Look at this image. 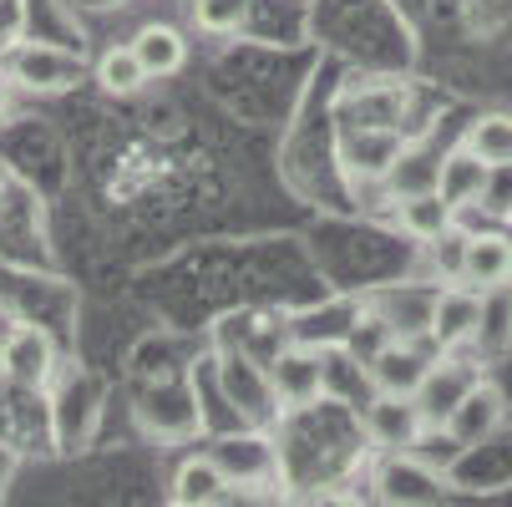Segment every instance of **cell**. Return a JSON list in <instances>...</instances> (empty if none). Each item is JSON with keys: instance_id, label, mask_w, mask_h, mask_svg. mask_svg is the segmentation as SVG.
<instances>
[{"instance_id": "cell-19", "label": "cell", "mask_w": 512, "mask_h": 507, "mask_svg": "<svg viewBox=\"0 0 512 507\" xmlns=\"http://www.w3.org/2000/svg\"><path fill=\"white\" fill-rule=\"evenodd\" d=\"M472 345L482 355H497L512 345V284H492L482 289V315H477V335Z\"/></svg>"}, {"instance_id": "cell-26", "label": "cell", "mask_w": 512, "mask_h": 507, "mask_svg": "<svg viewBox=\"0 0 512 507\" xmlns=\"http://www.w3.org/2000/svg\"><path fill=\"white\" fill-rule=\"evenodd\" d=\"M11 112H16V87L6 77V66H0V122H11Z\"/></svg>"}, {"instance_id": "cell-15", "label": "cell", "mask_w": 512, "mask_h": 507, "mask_svg": "<svg viewBox=\"0 0 512 507\" xmlns=\"http://www.w3.org/2000/svg\"><path fill=\"white\" fill-rule=\"evenodd\" d=\"M507 279H512V239L507 234H467L457 284L492 289V284H507Z\"/></svg>"}, {"instance_id": "cell-27", "label": "cell", "mask_w": 512, "mask_h": 507, "mask_svg": "<svg viewBox=\"0 0 512 507\" xmlns=\"http://www.w3.org/2000/svg\"><path fill=\"white\" fill-rule=\"evenodd\" d=\"M6 198H11V173L0 168V208H6Z\"/></svg>"}, {"instance_id": "cell-18", "label": "cell", "mask_w": 512, "mask_h": 507, "mask_svg": "<svg viewBox=\"0 0 512 507\" xmlns=\"http://www.w3.org/2000/svg\"><path fill=\"white\" fill-rule=\"evenodd\" d=\"M381 183H386V193H391V198L431 193L436 183H442V158H431V153H421V148H401V153H396V163L381 173Z\"/></svg>"}, {"instance_id": "cell-22", "label": "cell", "mask_w": 512, "mask_h": 507, "mask_svg": "<svg viewBox=\"0 0 512 507\" xmlns=\"http://www.w3.org/2000/svg\"><path fill=\"white\" fill-rule=\"evenodd\" d=\"M406 107H411L406 87H371V92H360V107H355L360 122H350V127H396L401 132Z\"/></svg>"}, {"instance_id": "cell-11", "label": "cell", "mask_w": 512, "mask_h": 507, "mask_svg": "<svg viewBox=\"0 0 512 507\" xmlns=\"http://www.w3.org/2000/svg\"><path fill=\"white\" fill-rule=\"evenodd\" d=\"M401 148H406V137H401L396 127H350L345 142H340V158H345L350 173H360V178H381V173L396 163Z\"/></svg>"}, {"instance_id": "cell-16", "label": "cell", "mask_w": 512, "mask_h": 507, "mask_svg": "<svg viewBox=\"0 0 512 507\" xmlns=\"http://www.w3.org/2000/svg\"><path fill=\"white\" fill-rule=\"evenodd\" d=\"M462 153L477 158L487 173L512 168V117H507V112H487V117H477V122L462 132Z\"/></svg>"}, {"instance_id": "cell-6", "label": "cell", "mask_w": 512, "mask_h": 507, "mask_svg": "<svg viewBox=\"0 0 512 507\" xmlns=\"http://www.w3.org/2000/svg\"><path fill=\"white\" fill-rule=\"evenodd\" d=\"M482 381V371L472 366V360H457V355H431V366H426V376H421V386H416V406H421V416L431 421V426H442L447 421V411L472 391Z\"/></svg>"}, {"instance_id": "cell-3", "label": "cell", "mask_w": 512, "mask_h": 507, "mask_svg": "<svg viewBox=\"0 0 512 507\" xmlns=\"http://www.w3.org/2000/svg\"><path fill=\"white\" fill-rule=\"evenodd\" d=\"M477 315H482V289H472V284L436 289L426 305V340L436 350H462L477 335Z\"/></svg>"}, {"instance_id": "cell-28", "label": "cell", "mask_w": 512, "mask_h": 507, "mask_svg": "<svg viewBox=\"0 0 512 507\" xmlns=\"http://www.w3.org/2000/svg\"><path fill=\"white\" fill-rule=\"evenodd\" d=\"M507 219H512V208H507Z\"/></svg>"}, {"instance_id": "cell-8", "label": "cell", "mask_w": 512, "mask_h": 507, "mask_svg": "<svg viewBox=\"0 0 512 507\" xmlns=\"http://www.w3.org/2000/svg\"><path fill=\"white\" fill-rule=\"evenodd\" d=\"M208 457L224 467L229 487H269L279 477V452L264 437H224L208 447Z\"/></svg>"}, {"instance_id": "cell-1", "label": "cell", "mask_w": 512, "mask_h": 507, "mask_svg": "<svg viewBox=\"0 0 512 507\" xmlns=\"http://www.w3.org/2000/svg\"><path fill=\"white\" fill-rule=\"evenodd\" d=\"M0 66H6V77L16 92H31V97H61L71 92L82 77H87V61L82 51L71 46H56V41H16L6 56H0Z\"/></svg>"}, {"instance_id": "cell-7", "label": "cell", "mask_w": 512, "mask_h": 507, "mask_svg": "<svg viewBox=\"0 0 512 507\" xmlns=\"http://www.w3.org/2000/svg\"><path fill=\"white\" fill-rule=\"evenodd\" d=\"M497 426H502V391H497V386H487V381H477V386H472L452 411H447V421H442L447 442H452L457 452L482 447Z\"/></svg>"}, {"instance_id": "cell-10", "label": "cell", "mask_w": 512, "mask_h": 507, "mask_svg": "<svg viewBox=\"0 0 512 507\" xmlns=\"http://www.w3.org/2000/svg\"><path fill=\"white\" fill-rule=\"evenodd\" d=\"M229 497H234V487H229L224 467H218L208 452L188 457L173 472V487H168V502H178V507H218V502H229Z\"/></svg>"}, {"instance_id": "cell-23", "label": "cell", "mask_w": 512, "mask_h": 507, "mask_svg": "<svg viewBox=\"0 0 512 507\" xmlns=\"http://www.w3.org/2000/svg\"><path fill=\"white\" fill-rule=\"evenodd\" d=\"M244 21V0H193V26L208 36H229Z\"/></svg>"}, {"instance_id": "cell-17", "label": "cell", "mask_w": 512, "mask_h": 507, "mask_svg": "<svg viewBox=\"0 0 512 507\" xmlns=\"http://www.w3.org/2000/svg\"><path fill=\"white\" fill-rule=\"evenodd\" d=\"M396 219H401V229L411 234V239H436L442 229H452L457 224V208L442 198V193H411V198H396Z\"/></svg>"}, {"instance_id": "cell-20", "label": "cell", "mask_w": 512, "mask_h": 507, "mask_svg": "<svg viewBox=\"0 0 512 507\" xmlns=\"http://www.w3.org/2000/svg\"><path fill=\"white\" fill-rule=\"evenodd\" d=\"M92 77H97V87H102L107 97H137L142 87H148V71L137 66L132 46H107Z\"/></svg>"}, {"instance_id": "cell-12", "label": "cell", "mask_w": 512, "mask_h": 507, "mask_svg": "<svg viewBox=\"0 0 512 507\" xmlns=\"http://www.w3.org/2000/svg\"><path fill=\"white\" fill-rule=\"evenodd\" d=\"M224 391H229V401H239V411H244L249 421H259V426L279 411V396H274L264 366H254L249 355H229V360H224Z\"/></svg>"}, {"instance_id": "cell-21", "label": "cell", "mask_w": 512, "mask_h": 507, "mask_svg": "<svg viewBox=\"0 0 512 507\" xmlns=\"http://www.w3.org/2000/svg\"><path fill=\"white\" fill-rule=\"evenodd\" d=\"M482 188H487V168H482L477 158H467L462 148H457L452 158H442V183H436V193H442L452 208L477 203V198H482Z\"/></svg>"}, {"instance_id": "cell-13", "label": "cell", "mask_w": 512, "mask_h": 507, "mask_svg": "<svg viewBox=\"0 0 512 507\" xmlns=\"http://www.w3.org/2000/svg\"><path fill=\"white\" fill-rule=\"evenodd\" d=\"M264 376H269L274 396L289 401V406H310L325 391V366H320L310 350H284L274 366H264Z\"/></svg>"}, {"instance_id": "cell-9", "label": "cell", "mask_w": 512, "mask_h": 507, "mask_svg": "<svg viewBox=\"0 0 512 507\" xmlns=\"http://www.w3.org/2000/svg\"><path fill=\"white\" fill-rule=\"evenodd\" d=\"M376 497L381 502H436L442 497V477L426 462H416L411 452H386L376 472Z\"/></svg>"}, {"instance_id": "cell-25", "label": "cell", "mask_w": 512, "mask_h": 507, "mask_svg": "<svg viewBox=\"0 0 512 507\" xmlns=\"http://www.w3.org/2000/svg\"><path fill=\"white\" fill-rule=\"evenodd\" d=\"M31 36V0H0V56Z\"/></svg>"}, {"instance_id": "cell-2", "label": "cell", "mask_w": 512, "mask_h": 507, "mask_svg": "<svg viewBox=\"0 0 512 507\" xmlns=\"http://www.w3.org/2000/svg\"><path fill=\"white\" fill-rule=\"evenodd\" d=\"M431 355H442V350L426 340V330L421 335H391L381 350H371L365 376H371V386L386 391V396H416V386H421V376L431 366Z\"/></svg>"}, {"instance_id": "cell-14", "label": "cell", "mask_w": 512, "mask_h": 507, "mask_svg": "<svg viewBox=\"0 0 512 507\" xmlns=\"http://www.w3.org/2000/svg\"><path fill=\"white\" fill-rule=\"evenodd\" d=\"M127 46H132L137 66L148 71V82L178 77V71H183V61H188V41H183V31H178V26H163V21L142 26V31H137Z\"/></svg>"}, {"instance_id": "cell-24", "label": "cell", "mask_w": 512, "mask_h": 507, "mask_svg": "<svg viewBox=\"0 0 512 507\" xmlns=\"http://www.w3.org/2000/svg\"><path fill=\"white\" fill-rule=\"evenodd\" d=\"M462 249H467V234L457 224L442 229L436 239H426V254H431V264H436V274H442V279H457L462 274Z\"/></svg>"}, {"instance_id": "cell-4", "label": "cell", "mask_w": 512, "mask_h": 507, "mask_svg": "<svg viewBox=\"0 0 512 507\" xmlns=\"http://www.w3.org/2000/svg\"><path fill=\"white\" fill-rule=\"evenodd\" d=\"M360 426H365V437H371L381 452H411L431 431V421L421 416V406L411 396H386V391H376V401L365 406Z\"/></svg>"}, {"instance_id": "cell-5", "label": "cell", "mask_w": 512, "mask_h": 507, "mask_svg": "<svg viewBox=\"0 0 512 507\" xmlns=\"http://www.w3.org/2000/svg\"><path fill=\"white\" fill-rule=\"evenodd\" d=\"M56 371V345L41 325H16L0 340V376L21 391H41Z\"/></svg>"}]
</instances>
